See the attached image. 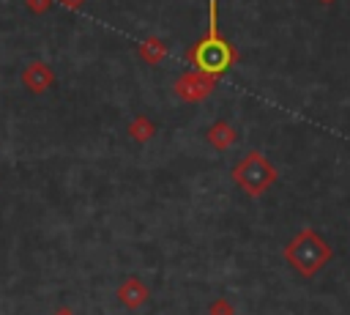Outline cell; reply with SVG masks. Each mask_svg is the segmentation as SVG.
Here are the masks:
<instances>
[{
	"label": "cell",
	"instance_id": "1",
	"mask_svg": "<svg viewBox=\"0 0 350 315\" xmlns=\"http://www.w3.org/2000/svg\"><path fill=\"white\" fill-rule=\"evenodd\" d=\"M219 5H216V0H211L208 3V33L189 49V63L197 68V71H205V74H213V77H219V74H224L232 63H235V49L221 38V33H219Z\"/></svg>",
	"mask_w": 350,
	"mask_h": 315
},
{
	"label": "cell",
	"instance_id": "2",
	"mask_svg": "<svg viewBox=\"0 0 350 315\" xmlns=\"http://www.w3.org/2000/svg\"><path fill=\"white\" fill-rule=\"evenodd\" d=\"M284 257L287 263L301 274V277H314L328 260H331V247L325 244V238L312 230L304 227L287 247H284Z\"/></svg>",
	"mask_w": 350,
	"mask_h": 315
},
{
	"label": "cell",
	"instance_id": "3",
	"mask_svg": "<svg viewBox=\"0 0 350 315\" xmlns=\"http://www.w3.org/2000/svg\"><path fill=\"white\" fill-rule=\"evenodd\" d=\"M232 175H235V184H238L243 192H249L252 197L262 194V192L276 181V170L268 164V159H265L260 151L246 153V156L235 164Z\"/></svg>",
	"mask_w": 350,
	"mask_h": 315
},
{
	"label": "cell",
	"instance_id": "4",
	"mask_svg": "<svg viewBox=\"0 0 350 315\" xmlns=\"http://www.w3.org/2000/svg\"><path fill=\"white\" fill-rule=\"evenodd\" d=\"M213 82H216L213 74H205V71H197L194 68V71H186L183 77H178L175 93L180 99H186V101H200V99H205L213 90Z\"/></svg>",
	"mask_w": 350,
	"mask_h": 315
},
{
	"label": "cell",
	"instance_id": "5",
	"mask_svg": "<svg viewBox=\"0 0 350 315\" xmlns=\"http://www.w3.org/2000/svg\"><path fill=\"white\" fill-rule=\"evenodd\" d=\"M22 82L27 85V90L41 93V90H46V88L55 82V74H52V68H49L46 63L33 60V63H30V66L22 71Z\"/></svg>",
	"mask_w": 350,
	"mask_h": 315
},
{
	"label": "cell",
	"instance_id": "6",
	"mask_svg": "<svg viewBox=\"0 0 350 315\" xmlns=\"http://www.w3.org/2000/svg\"><path fill=\"white\" fill-rule=\"evenodd\" d=\"M208 142L213 145V148H227V145H232L235 142V131L230 129V123H224V121H219V123H213L211 129H208Z\"/></svg>",
	"mask_w": 350,
	"mask_h": 315
},
{
	"label": "cell",
	"instance_id": "7",
	"mask_svg": "<svg viewBox=\"0 0 350 315\" xmlns=\"http://www.w3.org/2000/svg\"><path fill=\"white\" fill-rule=\"evenodd\" d=\"M164 55H167V47H164L161 38H145V41L139 44V58H142L145 63H161Z\"/></svg>",
	"mask_w": 350,
	"mask_h": 315
},
{
	"label": "cell",
	"instance_id": "8",
	"mask_svg": "<svg viewBox=\"0 0 350 315\" xmlns=\"http://www.w3.org/2000/svg\"><path fill=\"white\" fill-rule=\"evenodd\" d=\"M120 299H123L129 307H139L142 299H145V288L139 285V279H126V285L120 288Z\"/></svg>",
	"mask_w": 350,
	"mask_h": 315
},
{
	"label": "cell",
	"instance_id": "9",
	"mask_svg": "<svg viewBox=\"0 0 350 315\" xmlns=\"http://www.w3.org/2000/svg\"><path fill=\"white\" fill-rule=\"evenodd\" d=\"M153 131H156V126L148 121V118H134L131 123H129V134L134 137V140H139V142H145V140H150L153 137Z\"/></svg>",
	"mask_w": 350,
	"mask_h": 315
},
{
	"label": "cell",
	"instance_id": "10",
	"mask_svg": "<svg viewBox=\"0 0 350 315\" xmlns=\"http://www.w3.org/2000/svg\"><path fill=\"white\" fill-rule=\"evenodd\" d=\"M25 3H27V8L36 11V14H44V11L52 5V0H25Z\"/></svg>",
	"mask_w": 350,
	"mask_h": 315
},
{
	"label": "cell",
	"instance_id": "11",
	"mask_svg": "<svg viewBox=\"0 0 350 315\" xmlns=\"http://www.w3.org/2000/svg\"><path fill=\"white\" fill-rule=\"evenodd\" d=\"M211 315H232V307H230L227 301H213Z\"/></svg>",
	"mask_w": 350,
	"mask_h": 315
},
{
	"label": "cell",
	"instance_id": "12",
	"mask_svg": "<svg viewBox=\"0 0 350 315\" xmlns=\"http://www.w3.org/2000/svg\"><path fill=\"white\" fill-rule=\"evenodd\" d=\"M60 5H66V8H82V3L85 0H57Z\"/></svg>",
	"mask_w": 350,
	"mask_h": 315
},
{
	"label": "cell",
	"instance_id": "13",
	"mask_svg": "<svg viewBox=\"0 0 350 315\" xmlns=\"http://www.w3.org/2000/svg\"><path fill=\"white\" fill-rule=\"evenodd\" d=\"M57 315H71V310H60V312H57Z\"/></svg>",
	"mask_w": 350,
	"mask_h": 315
}]
</instances>
